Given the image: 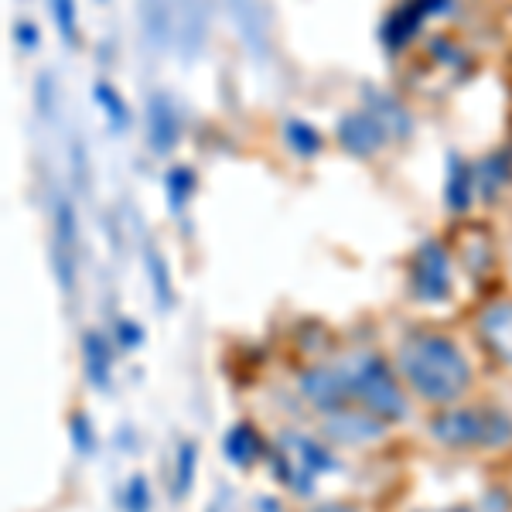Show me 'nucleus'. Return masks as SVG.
<instances>
[{
	"instance_id": "nucleus-30",
	"label": "nucleus",
	"mask_w": 512,
	"mask_h": 512,
	"mask_svg": "<svg viewBox=\"0 0 512 512\" xmlns=\"http://www.w3.org/2000/svg\"><path fill=\"white\" fill-rule=\"evenodd\" d=\"M451 512H472V509H451Z\"/></svg>"
},
{
	"instance_id": "nucleus-6",
	"label": "nucleus",
	"mask_w": 512,
	"mask_h": 512,
	"mask_svg": "<svg viewBox=\"0 0 512 512\" xmlns=\"http://www.w3.org/2000/svg\"><path fill=\"white\" fill-rule=\"evenodd\" d=\"M410 284L420 301H444L451 294V256L437 239H427L414 256Z\"/></svg>"
},
{
	"instance_id": "nucleus-28",
	"label": "nucleus",
	"mask_w": 512,
	"mask_h": 512,
	"mask_svg": "<svg viewBox=\"0 0 512 512\" xmlns=\"http://www.w3.org/2000/svg\"><path fill=\"white\" fill-rule=\"evenodd\" d=\"M14 38H18L24 48H35L38 45V28L28 21H21V24H14Z\"/></svg>"
},
{
	"instance_id": "nucleus-21",
	"label": "nucleus",
	"mask_w": 512,
	"mask_h": 512,
	"mask_svg": "<svg viewBox=\"0 0 512 512\" xmlns=\"http://www.w3.org/2000/svg\"><path fill=\"white\" fill-rule=\"evenodd\" d=\"M195 468H198V448L192 441H185L178 448V458H175V485H171V492H175V499L181 495L192 492L195 485Z\"/></svg>"
},
{
	"instance_id": "nucleus-14",
	"label": "nucleus",
	"mask_w": 512,
	"mask_h": 512,
	"mask_svg": "<svg viewBox=\"0 0 512 512\" xmlns=\"http://www.w3.org/2000/svg\"><path fill=\"white\" fill-rule=\"evenodd\" d=\"M328 434L335 437V441H373V437L383 434V420L379 417H362V414H335L328 420Z\"/></svg>"
},
{
	"instance_id": "nucleus-4",
	"label": "nucleus",
	"mask_w": 512,
	"mask_h": 512,
	"mask_svg": "<svg viewBox=\"0 0 512 512\" xmlns=\"http://www.w3.org/2000/svg\"><path fill=\"white\" fill-rule=\"evenodd\" d=\"M352 393H355V400L373 417L383 420V424L386 420L407 417V400H403L390 366H386L383 359H376V355L359 359V366L352 369Z\"/></svg>"
},
{
	"instance_id": "nucleus-26",
	"label": "nucleus",
	"mask_w": 512,
	"mask_h": 512,
	"mask_svg": "<svg viewBox=\"0 0 512 512\" xmlns=\"http://www.w3.org/2000/svg\"><path fill=\"white\" fill-rule=\"evenodd\" d=\"M69 434H72V444L79 448V454H89V451L96 448V434H93V427H89V420L82 417V414L72 417Z\"/></svg>"
},
{
	"instance_id": "nucleus-29",
	"label": "nucleus",
	"mask_w": 512,
	"mask_h": 512,
	"mask_svg": "<svg viewBox=\"0 0 512 512\" xmlns=\"http://www.w3.org/2000/svg\"><path fill=\"white\" fill-rule=\"evenodd\" d=\"M482 512H509L506 499H502V492H489V495H485Z\"/></svg>"
},
{
	"instance_id": "nucleus-22",
	"label": "nucleus",
	"mask_w": 512,
	"mask_h": 512,
	"mask_svg": "<svg viewBox=\"0 0 512 512\" xmlns=\"http://www.w3.org/2000/svg\"><path fill=\"white\" fill-rule=\"evenodd\" d=\"M475 181L485 195H495V188L509 181V158L506 154H492V158H485L482 164H478Z\"/></svg>"
},
{
	"instance_id": "nucleus-7",
	"label": "nucleus",
	"mask_w": 512,
	"mask_h": 512,
	"mask_svg": "<svg viewBox=\"0 0 512 512\" xmlns=\"http://www.w3.org/2000/svg\"><path fill=\"white\" fill-rule=\"evenodd\" d=\"M301 393L308 403H315L318 410H342L352 400V369L342 366H315L301 376Z\"/></svg>"
},
{
	"instance_id": "nucleus-1",
	"label": "nucleus",
	"mask_w": 512,
	"mask_h": 512,
	"mask_svg": "<svg viewBox=\"0 0 512 512\" xmlns=\"http://www.w3.org/2000/svg\"><path fill=\"white\" fill-rule=\"evenodd\" d=\"M400 373L431 403H451L472 383V366L458 345L441 335H414L400 349Z\"/></svg>"
},
{
	"instance_id": "nucleus-3",
	"label": "nucleus",
	"mask_w": 512,
	"mask_h": 512,
	"mask_svg": "<svg viewBox=\"0 0 512 512\" xmlns=\"http://www.w3.org/2000/svg\"><path fill=\"white\" fill-rule=\"evenodd\" d=\"M431 434L448 448H502L512 441V417L502 410H451L431 420Z\"/></svg>"
},
{
	"instance_id": "nucleus-24",
	"label": "nucleus",
	"mask_w": 512,
	"mask_h": 512,
	"mask_svg": "<svg viewBox=\"0 0 512 512\" xmlns=\"http://www.w3.org/2000/svg\"><path fill=\"white\" fill-rule=\"evenodd\" d=\"M147 270L154 277V291H158V301L168 308L171 304V277H168V267H164L161 253L158 250H147Z\"/></svg>"
},
{
	"instance_id": "nucleus-19",
	"label": "nucleus",
	"mask_w": 512,
	"mask_h": 512,
	"mask_svg": "<svg viewBox=\"0 0 512 512\" xmlns=\"http://www.w3.org/2000/svg\"><path fill=\"white\" fill-rule=\"evenodd\" d=\"M164 192H168V205L171 212H181L188 205V198L195 192V175L192 168H185V164H178V168L168 171V178H164Z\"/></svg>"
},
{
	"instance_id": "nucleus-9",
	"label": "nucleus",
	"mask_w": 512,
	"mask_h": 512,
	"mask_svg": "<svg viewBox=\"0 0 512 512\" xmlns=\"http://www.w3.org/2000/svg\"><path fill=\"white\" fill-rule=\"evenodd\" d=\"M181 140V117L168 96L158 93L147 99V144L154 154H171Z\"/></svg>"
},
{
	"instance_id": "nucleus-5",
	"label": "nucleus",
	"mask_w": 512,
	"mask_h": 512,
	"mask_svg": "<svg viewBox=\"0 0 512 512\" xmlns=\"http://www.w3.org/2000/svg\"><path fill=\"white\" fill-rule=\"evenodd\" d=\"M328 468H335V458L328 454V448L311 441V437L287 434L284 444L274 451V472L294 492H311L315 489V478L328 472Z\"/></svg>"
},
{
	"instance_id": "nucleus-17",
	"label": "nucleus",
	"mask_w": 512,
	"mask_h": 512,
	"mask_svg": "<svg viewBox=\"0 0 512 512\" xmlns=\"http://www.w3.org/2000/svg\"><path fill=\"white\" fill-rule=\"evenodd\" d=\"M284 140L297 158H315V154L321 151V134L311 127V123H304L297 117H291L284 123Z\"/></svg>"
},
{
	"instance_id": "nucleus-18",
	"label": "nucleus",
	"mask_w": 512,
	"mask_h": 512,
	"mask_svg": "<svg viewBox=\"0 0 512 512\" xmlns=\"http://www.w3.org/2000/svg\"><path fill=\"white\" fill-rule=\"evenodd\" d=\"M366 110L376 113V117L383 120L386 130H400V137L410 134V117H407V110L396 103V99L383 96V93H369L366 96Z\"/></svg>"
},
{
	"instance_id": "nucleus-20",
	"label": "nucleus",
	"mask_w": 512,
	"mask_h": 512,
	"mask_svg": "<svg viewBox=\"0 0 512 512\" xmlns=\"http://www.w3.org/2000/svg\"><path fill=\"white\" fill-rule=\"evenodd\" d=\"M93 99L106 110V117H110L113 130H127V127H130V110H127V103H123V96L110 86V82H96V86H93Z\"/></svg>"
},
{
	"instance_id": "nucleus-11",
	"label": "nucleus",
	"mask_w": 512,
	"mask_h": 512,
	"mask_svg": "<svg viewBox=\"0 0 512 512\" xmlns=\"http://www.w3.org/2000/svg\"><path fill=\"white\" fill-rule=\"evenodd\" d=\"M55 267H59V277H62V287L72 291L76 287V267H72V256H76V212L72 205L59 198L55 205Z\"/></svg>"
},
{
	"instance_id": "nucleus-10",
	"label": "nucleus",
	"mask_w": 512,
	"mask_h": 512,
	"mask_svg": "<svg viewBox=\"0 0 512 512\" xmlns=\"http://www.w3.org/2000/svg\"><path fill=\"white\" fill-rule=\"evenodd\" d=\"M427 18H431L427 0H403L390 18L383 21V31H379V35H383V45L390 48V52H403V48L417 38V31L424 28Z\"/></svg>"
},
{
	"instance_id": "nucleus-25",
	"label": "nucleus",
	"mask_w": 512,
	"mask_h": 512,
	"mask_svg": "<svg viewBox=\"0 0 512 512\" xmlns=\"http://www.w3.org/2000/svg\"><path fill=\"white\" fill-rule=\"evenodd\" d=\"M52 4V18L59 24V35L65 41H76V0H48Z\"/></svg>"
},
{
	"instance_id": "nucleus-27",
	"label": "nucleus",
	"mask_w": 512,
	"mask_h": 512,
	"mask_svg": "<svg viewBox=\"0 0 512 512\" xmlns=\"http://www.w3.org/2000/svg\"><path fill=\"white\" fill-rule=\"evenodd\" d=\"M117 335H120V345H127V349H137L140 338H144V332H140L134 321H120V325H117Z\"/></svg>"
},
{
	"instance_id": "nucleus-13",
	"label": "nucleus",
	"mask_w": 512,
	"mask_h": 512,
	"mask_svg": "<svg viewBox=\"0 0 512 512\" xmlns=\"http://www.w3.org/2000/svg\"><path fill=\"white\" fill-rule=\"evenodd\" d=\"M475 168L468 164L461 154H451L448 158V181H444V202H448L451 212H468L475 195Z\"/></svg>"
},
{
	"instance_id": "nucleus-2",
	"label": "nucleus",
	"mask_w": 512,
	"mask_h": 512,
	"mask_svg": "<svg viewBox=\"0 0 512 512\" xmlns=\"http://www.w3.org/2000/svg\"><path fill=\"white\" fill-rule=\"evenodd\" d=\"M216 0H140V31L158 52L195 59L212 31Z\"/></svg>"
},
{
	"instance_id": "nucleus-15",
	"label": "nucleus",
	"mask_w": 512,
	"mask_h": 512,
	"mask_svg": "<svg viewBox=\"0 0 512 512\" xmlns=\"http://www.w3.org/2000/svg\"><path fill=\"white\" fill-rule=\"evenodd\" d=\"M222 454H226V461H233L236 468H250L263 454V441L256 437L250 424H236L233 431L226 434V441H222Z\"/></svg>"
},
{
	"instance_id": "nucleus-12",
	"label": "nucleus",
	"mask_w": 512,
	"mask_h": 512,
	"mask_svg": "<svg viewBox=\"0 0 512 512\" xmlns=\"http://www.w3.org/2000/svg\"><path fill=\"white\" fill-rule=\"evenodd\" d=\"M478 332L495 359L512 362V301H495L478 318Z\"/></svg>"
},
{
	"instance_id": "nucleus-8",
	"label": "nucleus",
	"mask_w": 512,
	"mask_h": 512,
	"mask_svg": "<svg viewBox=\"0 0 512 512\" xmlns=\"http://www.w3.org/2000/svg\"><path fill=\"white\" fill-rule=\"evenodd\" d=\"M386 134H390V130L383 127V120L369 110L345 113V117L338 120V140H342V147L349 154H355V158H369V154H376L379 147H383Z\"/></svg>"
},
{
	"instance_id": "nucleus-16",
	"label": "nucleus",
	"mask_w": 512,
	"mask_h": 512,
	"mask_svg": "<svg viewBox=\"0 0 512 512\" xmlns=\"http://www.w3.org/2000/svg\"><path fill=\"white\" fill-rule=\"evenodd\" d=\"M82 355H86V376L93 386H110V342H106V335L99 332H89L82 338Z\"/></svg>"
},
{
	"instance_id": "nucleus-23",
	"label": "nucleus",
	"mask_w": 512,
	"mask_h": 512,
	"mask_svg": "<svg viewBox=\"0 0 512 512\" xmlns=\"http://www.w3.org/2000/svg\"><path fill=\"white\" fill-rule=\"evenodd\" d=\"M123 509L127 512H151V485H147L144 475H134L127 485H123V495H120Z\"/></svg>"
}]
</instances>
